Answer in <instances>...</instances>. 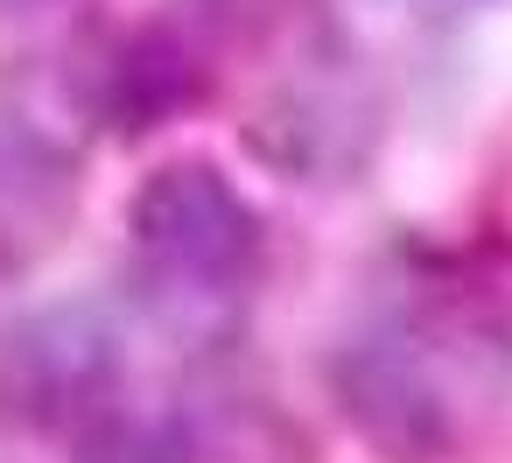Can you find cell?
Segmentation results:
<instances>
[{
	"mask_svg": "<svg viewBox=\"0 0 512 463\" xmlns=\"http://www.w3.org/2000/svg\"><path fill=\"white\" fill-rule=\"evenodd\" d=\"M337 400H344V421L372 449H386L393 463H428L449 442V414H442L435 379L393 337H365L337 358Z\"/></svg>",
	"mask_w": 512,
	"mask_h": 463,
	"instance_id": "7a4b0ae2",
	"label": "cell"
},
{
	"mask_svg": "<svg viewBox=\"0 0 512 463\" xmlns=\"http://www.w3.org/2000/svg\"><path fill=\"white\" fill-rule=\"evenodd\" d=\"M134 239L183 281H225L253 253V204L211 162H169L134 197Z\"/></svg>",
	"mask_w": 512,
	"mask_h": 463,
	"instance_id": "6da1fadb",
	"label": "cell"
},
{
	"mask_svg": "<svg viewBox=\"0 0 512 463\" xmlns=\"http://www.w3.org/2000/svg\"><path fill=\"white\" fill-rule=\"evenodd\" d=\"M0 358H8V386L22 400L57 407V400H71V393H85V386L106 379L113 337L85 309H50V316H29L22 330H8Z\"/></svg>",
	"mask_w": 512,
	"mask_h": 463,
	"instance_id": "3957f363",
	"label": "cell"
},
{
	"mask_svg": "<svg viewBox=\"0 0 512 463\" xmlns=\"http://www.w3.org/2000/svg\"><path fill=\"white\" fill-rule=\"evenodd\" d=\"M29 8H43V0H0V15H29Z\"/></svg>",
	"mask_w": 512,
	"mask_h": 463,
	"instance_id": "277c9868",
	"label": "cell"
}]
</instances>
